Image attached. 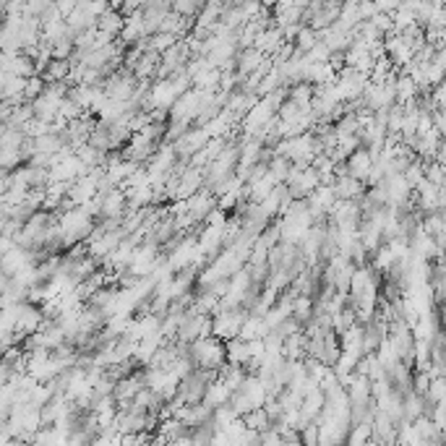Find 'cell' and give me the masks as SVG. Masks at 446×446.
Segmentation results:
<instances>
[{"label": "cell", "instance_id": "7", "mask_svg": "<svg viewBox=\"0 0 446 446\" xmlns=\"http://www.w3.org/2000/svg\"><path fill=\"white\" fill-rule=\"evenodd\" d=\"M123 23H126V16L117 11V8H107L102 16H97V29H99V32H105V35H110V37L120 35Z\"/></svg>", "mask_w": 446, "mask_h": 446}, {"label": "cell", "instance_id": "2", "mask_svg": "<svg viewBox=\"0 0 446 446\" xmlns=\"http://www.w3.org/2000/svg\"><path fill=\"white\" fill-rule=\"evenodd\" d=\"M248 316V308H220L217 313H211V334L220 340H233L240 334V327Z\"/></svg>", "mask_w": 446, "mask_h": 446}, {"label": "cell", "instance_id": "13", "mask_svg": "<svg viewBox=\"0 0 446 446\" xmlns=\"http://www.w3.org/2000/svg\"><path fill=\"white\" fill-rule=\"evenodd\" d=\"M76 3H79V0H55V8H58V13L66 19V16L76 8Z\"/></svg>", "mask_w": 446, "mask_h": 446}, {"label": "cell", "instance_id": "11", "mask_svg": "<svg viewBox=\"0 0 446 446\" xmlns=\"http://www.w3.org/2000/svg\"><path fill=\"white\" fill-rule=\"evenodd\" d=\"M425 399L428 402H446V381L444 376H431L428 389H425Z\"/></svg>", "mask_w": 446, "mask_h": 446}, {"label": "cell", "instance_id": "4", "mask_svg": "<svg viewBox=\"0 0 446 446\" xmlns=\"http://www.w3.org/2000/svg\"><path fill=\"white\" fill-rule=\"evenodd\" d=\"M374 159H376L374 152H368L365 146H358L355 152H350L347 157H345V173H347L350 177H355V180H363L365 183L368 170L374 167Z\"/></svg>", "mask_w": 446, "mask_h": 446}, {"label": "cell", "instance_id": "12", "mask_svg": "<svg viewBox=\"0 0 446 446\" xmlns=\"http://www.w3.org/2000/svg\"><path fill=\"white\" fill-rule=\"evenodd\" d=\"M376 3V11L381 13H394L399 8V0H374Z\"/></svg>", "mask_w": 446, "mask_h": 446}, {"label": "cell", "instance_id": "5", "mask_svg": "<svg viewBox=\"0 0 446 446\" xmlns=\"http://www.w3.org/2000/svg\"><path fill=\"white\" fill-rule=\"evenodd\" d=\"M217 206V199H214V193L211 191H199V193H193V196H188V217H191V222H204V217L209 214V209Z\"/></svg>", "mask_w": 446, "mask_h": 446}, {"label": "cell", "instance_id": "6", "mask_svg": "<svg viewBox=\"0 0 446 446\" xmlns=\"http://www.w3.org/2000/svg\"><path fill=\"white\" fill-rule=\"evenodd\" d=\"M227 399H230V389L224 387V381L217 376V378H211L209 384H206V391H204V399H201V402L209 405L211 410H214V407L224 405Z\"/></svg>", "mask_w": 446, "mask_h": 446}, {"label": "cell", "instance_id": "10", "mask_svg": "<svg viewBox=\"0 0 446 446\" xmlns=\"http://www.w3.org/2000/svg\"><path fill=\"white\" fill-rule=\"evenodd\" d=\"M313 316V300H311V295H293V318L295 321H300V327L308 324Z\"/></svg>", "mask_w": 446, "mask_h": 446}, {"label": "cell", "instance_id": "1", "mask_svg": "<svg viewBox=\"0 0 446 446\" xmlns=\"http://www.w3.org/2000/svg\"><path fill=\"white\" fill-rule=\"evenodd\" d=\"M186 355L193 363V368H206V371H220L227 363V352H224V340L220 337H196L193 342H186Z\"/></svg>", "mask_w": 446, "mask_h": 446}, {"label": "cell", "instance_id": "14", "mask_svg": "<svg viewBox=\"0 0 446 446\" xmlns=\"http://www.w3.org/2000/svg\"><path fill=\"white\" fill-rule=\"evenodd\" d=\"M6 287H8V274H3V271H0V295L6 293Z\"/></svg>", "mask_w": 446, "mask_h": 446}, {"label": "cell", "instance_id": "9", "mask_svg": "<svg viewBox=\"0 0 446 446\" xmlns=\"http://www.w3.org/2000/svg\"><path fill=\"white\" fill-rule=\"evenodd\" d=\"M240 420H243V425L246 428H251V431H266L271 425V418L266 415V410H264V405L261 407H253V410H248V412H243L240 415Z\"/></svg>", "mask_w": 446, "mask_h": 446}, {"label": "cell", "instance_id": "8", "mask_svg": "<svg viewBox=\"0 0 446 446\" xmlns=\"http://www.w3.org/2000/svg\"><path fill=\"white\" fill-rule=\"evenodd\" d=\"M157 63H159V52L146 50V52L139 58V63L130 68V73H133L136 79H149V81H154V76H157Z\"/></svg>", "mask_w": 446, "mask_h": 446}, {"label": "cell", "instance_id": "3", "mask_svg": "<svg viewBox=\"0 0 446 446\" xmlns=\"http://www.w3.org/2000/svg\"><path fill=\"white\" fill-rule=\"evenodd\" d=\"M126 209H128V204H126V193L120 188L99 193V214L97 217H102V220H117L120 222Z\"/></svg>", "mask_w": 446, "mask_h": 446}]
</instances>
